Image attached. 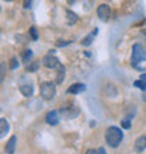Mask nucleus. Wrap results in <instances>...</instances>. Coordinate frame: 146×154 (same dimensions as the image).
I'll list each match as a JSON object with an SVG mask.
<instances>
[{"label":"nucleus","mask_w":146,"mask_h":154,"mask_svg":"<svg viewBox=\"0 0 146 154\" xmlns=\"http://www.w3.org/2000/svg\"><path fill=\"white\" fill-rule=\"evenodd\" d=\"M97 16L101 21H108L111 17V7L108 4H100L97 8Z\"/></svg>","instance_id":"nucleus-5"},{"label":"nucleus","mask_w":146,"mask_h":154,"mask_svg":"<svg viewBox=\"0 0 146 154\" xmlns=\"http://www.w3.org/2000/svg\"><path fill=\"white\" fill-rule=\"evenodd\" d=\"M61 114L66 115L68 118H73V116H76L77 114H79V111H77L76 106H70V108H61V111H59Z\"/></svg>","instance_id":"nucleus-11"},{"label":"nucleus","mask_w":146,"mask_h":154,"mask_svg":"<svg viewBox=\"0 0 146 154\" xmlns=\"http://www.w3.org/2000/svg\"><path fill=\"white\" fill-rule=\"evenodd\" d=\"M4 2H11V0H4Z\"/></svg>","instance_id":"nucleus-28"},{"label":"nucleus","mask_w":146,"mask_h":154,"mask_svg":"<svg viewBox=\"0 0 146 154\" xmlns=\"http://www.w3.org/2000/svg\"><path fill=\"white\" fill-rule=\"evenodd\" d=\"M31 57H33V52H31V51H25V52H24V56H23V62H24L25 65H27V63L31 60Z\"/></svg>","instance_id":"nucleus-16"},{"label":"nucleus","mask_w":146,"mask_h":154,"mask_svg":"<svg viewBox=\"0 0 146 154\" xmlns=\"http://www.w3.org/2000/svg\"><path fill=\"white\" fill-rule=\"evenodd\" d=\"M135 151L136 153H142L146 149V136H139L136 140H135Z\"/></svg>","instance_id":"nucleus-7"},{"label":"nucleus","mask_w":146,"mask_h":154,"mask_svg":"<svg viewBox=\"0 0 146 154\" xmlns=\"http://www.w3.org/2000/svg\"><path fill=\"white\" fill-rule=\"evenodd\" d=\"M8 129H10V126H8V122L6 118H2L0 119V137L3 139L6 134H7Z\"/></svg>","instance_id":"nucleus-10"},{"label":"nucleus","mask_w":146,"mask_h":154,"mask_svg":"<svg viewBox=\"0 0 146 154\" xmlns=\"http://www.w3.org/2000/svg\"><path fill=\"white\" fill-rule=\"evenodd\" d=\"M38 66H40V62H34V63H31V66H27V70L28 72H35L38 69Z\"/></svg>","instance_id":"nucleus-19"},{"label":"nucleus","mask_w":146,"mask_h":154,"mask_svg":"<svg viewBox=\"0 0 146 154\" xmlns=\"http://www.w3.org/2000/svg\"><path fill=\"white\" fill-rule=\"evenodd\" d=\"M20 93L24 95V97H31L34 93V88L31 84H23L20 85Z\"/></svg>","instance_id":"nucleus-12"},{"label":"nucleus","mask_w":146,"mask_h":154,"mask_svg":"<svg viewBox=\"0 0 146 154\" xmlns=\"http://www.w3.org/2000/svg\"><path fill=\"white\" fill-rule=\"evenodd\" d=\"M4 76H6V63L2 62V63H0V81H2V83H3V80H4Z\"/></svg>","instance_id":"nucleus-15"},{"label":"nucleus","mask_w":146,"mask_h":154,"mask_svg":"<svg viewBox=\"0 0 146 154\" xmlns=\"http://www.w3.org/2000/svg\"><path fill=\"white\" fill-rule=\"evenodd\" d=\"M45 121H46V123L48 125H58V122H59V112L58 111H51V112H48L46 114V116H45Z\"/></svg>","instance_id":"nucleus-6"},{"label":"nucleus","mask_w":146,"mask_h":154,"mask_svg":"<svg viewBox=\"0 0 146 154\" xmlns=\"http://www.w3.org/2000/svg\"><path fill=\"white\" fill-rule=\"evenodd\" d=\"M58 72H56V83L58 84H61L62 81L65 80V73H66V69H65V66H59L58 67Z\"/></svg>","instance_id":"nucleus-14"},{"label":"nucleus","mask_w":146,"mask_h":154,"mask_svg":"<svg viewBox=\"0 0 146 154\" xmlns=\"http://www.w3.org/2000/svg\"><path fill=\"white\" fill-rule=\"evenodd\" d=\"M83 91H86V85L81 84V83L72 84L69 88H68V93L69 94H80V93H83Z\"/></svg>","instance_id":"nucleus-9"},{"label":"nucleus","mask_w":146,"mask_h":154,"mask_svg":"<svg viewBox=\"0 0 146 154\" xmlns=\"http://www.w3.org/2000/svg\"><path fill=\"white\" fill-rule=\"evenodd\" d=\"M66 2H68V3H69V4H73V3H75V2H76V0H66Z\"/></svg>","instance_id":"nucleus-27"},{"label":"nucleus","mask_w":146,"mask_h":154,"mask_svg":"<svg viewBox=\"0 0 146 154\" xmlns=\"http://www.w3.org/2000/svg\"><path fill=\"white\" fill-rule=\"evenodd\" d=\"M42 65L46 67V69H58L61 63H59V59H58L53 53H48L46 56L42 59Z\"/></svg>","instance_id":"nucleus-4"},{"label":"nucleus","mask_w":146,"mask_h":154,"mask_svg":"<svg viewBox=\"0 0 146 154\" xmlns=\"http://www.w3.org/2000/svg\"><path fill=\"white\" fill-rule=\"evenodd\" d=\"M93 37H94V35H89V37L86 38V39H83V42H81V44L86 45V46H87V45H90V44H91V39H93Z\"/></svg>","instance_id":"nucleus-22"},{"label":"nucleus","mask_w":146,"mask_h":154,"mask_svg":"<svg viewBox=\"0 0 146 154\" xmlns=\"http://www.w3.org/2000/svg\"><path fill=\"white\" fill-rule=\"evenodd\" d=\"M135 87H138V88L143 90V91H146V81L145 80H138V81H135L134 83Z\"/></svg>","instance_id":"nucleus-17"},{"label":"nucleus","mask_w":146,"mask_h":154,"mask_svg":"<svg viewBox=\"0 0 146 154\" xmlns=\"http://www.w3.org/2000/svg\"><path fill=\"white\" fill-rule=\"evenodd\" d=\"M77 20H79L77 14H75V13L70 11V10H66V23H68V24H69V25L76 24Z\"/></svg>","instance_id":"nucleus-13"},{"label":"nucleus","mask_w":146,"mask_h":154,"mask_svg":"<svg viewBox=\"0 0 146 154\" xmlns=\"http://www.w3.org/2000/svg\"><path fill=\"white\" fill-rule=\"evenodd\" d=\"M30 34H31V37H33V39H38V34H36L35 27H31V29H30Z\"/></svg>","instance_id":"nucleus-20"},{"label":"nucleus","mask_w":146,"mask_h":154,"mask_svg":"<svg viewBox=\"0 0 146 154\" xmlns=\"http://www.w3.org/2000/svg\"><path fill=\"white\" fill-rule=\"evenodd\" d=\"M84 154H97V151H96V150H93V149H89V150L86 151Z\"/></svg>","instance_id":"nucleus-24"},{"label":"nucleus","mask_w":146,"mask_h":154,"mask_svg":"<svg viewBox=\"0 0 146 154\" xmlns=\"http://www.w3.org/2000/svg\"><path fill=\"white\" fill-rule=\"evenodd\" d=\"M122 128H124V129H129L131 128V121L129 119H124V121H122Z\"/></svg>","instance_id":"nucleus-21"},{"label":"nucleus","mask_w":146,"mask_h":154,"mask_svg":"<svg viewBox=\"0 0 146 154\" xmlns=\"http://www.w3.org/2000/svg\"><path fill=\"white\" fill-rule=\"evenodd\" d=\"M141 80H145V81H146V73H145V74H142V76H141Z\"/></svg>","instance_id":"nucleus-26"},{"label":"nucleus","mask_w":146,"mask_h":154,"mask_svg":"<svg viewBox=\"0 0 146 154\" xmlns=\"http://www.w3.org/2000/svg\"><path fill=\"white\" fill-rule=\"evenodd\" d=\"M146 59V51L141 46V45H134V48H132V65L136 66V63L139 62H142Z\"/></svg>","instance_id":"nucleus-3"},{"label":"nucleus","mask_w":146,"mask_h":154,"mask_svg":"<svg viewBox=\"0 0 146 154\" xmlns=\"http://www.w3.org/2000/svg\"><path fill=\"white\" fill-rule=\"evenodd\" d=\"M17 146V136H11L8 139V142L6 143V153L7 154H14Z\"/></svg>","instance_id":"nucleus-8"},{"label":"nucleus","mask_w":146,"mask_h":154,"mask_svg":"<svg viewBox=\"0 0 146 154\" xmlns=\"http://www.w3.org/2000/svg\"><path fill=\"white\" fill-rule=\"evenodd\" d=\"M97 154H107V153H106V150H104L103 147H100V149L97 150Z\"/></svg>","instance_id":"nucleus-25"},{"label":"nucleus","mask_w":146,"mask_h":154,"mask_svg":"<svg viewBox=\"0 0 146 154\" xmlns=\"http://www.w3.org/2000/svg\"><path fill=\"white\" fill-rule=\"evenodd\" d=\"M55 94H56V87H55L53 83L45 81V83L41 84V97L44 98V100H46V101L52 100L55 97Z\"/></svg>","instance_id":"nucleus-2"},{"label":"nucleus","mask_w":146,"mask_h":154,"mask_svg":"<svg viewBox=\"0 0 146 154\" xmlns=\"http://www.w3.org/2000/svg\"><path fill=\"white\" fill-rule=\"evenodd\" d=\"M31 2H33V0H24V8L31 7Z\"/></svg>","instance_id":"nucleus-23"},{"label":"nucleus","mask_w":146,"mask_h":154,"mask_svg":"<svg viewBox=\"0 0 146 154\" xmlns=\"http://www.w3.org/2000/svg\"><path fill=\"white\" fill-rule=\"evenodd\" d=\"M122 137H124V134H122V130L119 129V128H117V126H110V128H107L106 142L110 147H113V149L118 147L122 142Z\"/></svg>","instance_id":"nucleus-1"},{"label":"nucleus","mask_w":146,"mask_h":154,"mask_svg":"<svg viewBox=\"0 0 146 154\" xmlns=\"http://www.w3.org/2000/svg\"><path fill=\"white\" fill-rule=\"evenodd\" d=\"M17 67H18V62H17L16 57H11V59H10V69L14 70V69H17Z\"/></svg>","instance_id":"nucleus-18"}]
</instances>
